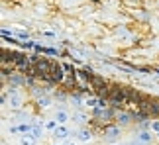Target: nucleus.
<instances>
[{"mask_svg": "<svg viewBox=\"0 0 159 145\" xmlns=\"http://www.w3.org/2000/svg\"><path fill=\"white\" fill-rule=\"evenodd\" d=\"M57 122L59 124H65L67 122V114L65 112H57Z\"/></svg>", "mask_w": 159, "mask_h": 145, "instance_id": "12", "label": "nucleus"}, {"mask_svg": "<svg viewBox=\"0 0 159 145\" xmlns=\"http://www.w3.org/2000/svg\"><path fill=\"white\" fill-rule=\"evenodd\" d=\"M32 135L35 137V139H38V137L41 135V125H39V124H34V128H32Z\"/></svg>", "mask_w": 159, "mask_h": 145, "instance_id": "9", "label": "nucleus"}, {"mask_svg": "<svg viewBox=\"0 0 159 145\" xmlns=\"http://www.w3.org/2000/svg\"><path fill=\"white\" fill-rule=\"evenodd\" d=\"M45 128H47V130H51V131H55V130L59 128V122H55V120H51V122H47V124H45Z\"/></svg>", "mask_w": 159, "mask_h": 145, "instance_id": "11", "label": "nucleus"}, {"mask_svg": "<svg viewBox=\"0 0 159 145\" xmlns=\"http://www.w3.org/2000/svg\"><path fill=\"white\" fill-rule=\"evenodd\" d=\"M39 102H41V104H43V106H47V104H49V98H41Z\"/></svg>", "mask_w": 159, "mask_h": 145, "instance_id": "14", "label": "nucleus"}, {"mask_svg": "<svg viewBox=\"0 0 159 145\" xmlns=\"http://www.w3.org/2000/svg\"><path fill=\"white\" fill-rule=\"evenodd\" d=\"M32 128H34V125H30V124H20V125H16V128H10V134L26 135V134H32Z\"/></svg>", "mask_w": 159, "mask_h": 145, "instance_id": "2", "label": "nucleus"}, {"mask_svg": "<svg viewBox=\"0 0 159 145\" xmlns=\"http://www.w3.org/2000/svg\"><path fill=\"white\" fill-rule=\"evenodd\" d=\"M104 137L110 141H114L116 137H120V125H106L104 128Z\"/></svg>", "mask_w": 159, "mask_h": 145, "instance_id": "1", "label": "nucleus"}, {"mask_svg": "<svg viewBox=\"0 0 159 145\" xmlns=\"http://www.w3.org/2000/svg\"><path fill=\"white\" fill-rule=\"evenodd\" d=\"M151 128H153L155 131H159V122H153V124H151Z\"/></svg>", "mask_w": 159, "mask_h": 145, "instance_id": "13", "label": "nucleus"}, {"mask_svg": "<svg viewBox=\"0 0 159 145\" xmlns=\"http://www.w3.org/2000/svg\"><path fill=\"white\" fill-rule=\"evenodd\" d=\"M35 143V137L32 134H26V135H22V139H20V145H34Z\"/></svg>", "mask_w": 159, "mask_h": 145, "instance_id": "5", "label": "nucleus"}, {"mask_svg": "<svg viewBox=\"0 0 159 145\" xmlns=\"http://www.w3.org/2000/svg\"><path fill=\"white\" fill-rule=\"evenodd\" d=\"M128 122H130V116H128V114H120L118 116V124L120 125H126Z\"/></svg>", "mask_w": 159, "mask_h": 145, "instance_id": "10", "label": "nucleus"}, {"mask_svg": "<svg viewBox=\"0 0 159 145\" xmlns=\"http://www.w3.org/2000/svg\"><path fill=\"white\" fill-rule=\"evenodd\" d=\"M77 135H79V139H81V141H90V137H93V134H90L89 130H81Z\"/></svg>", "mask_w": 159, "mask_h": 145, "instance_id": "7", "label": "nucleus"}, {"mask_svg": "<svg viewBox=\"0 0 159 145\" xmlns=\"http://www.w3.org/2000/svg\"><path fill=\"white\" fill-rule=\"evenodd\" d=\"M130 145H149V143H143V141H134V143H130Z\"/></svg>", "mask_w": 159, "mask_h": 145, "instance_id": "15", "label": "nucleus"}, {"mask_svg": "<svg viewBox=\"0 0 159 145\" xmlns=\"http://www.w3.org/2000/svg\"><path fill=\"white\" fill-rule=\"evenodd\" d=\"M138 139L143 141V143H149V141H151V135L145 134V131H139V134H138Z\"/></svg>", "mask_w": 159, "mask_h": 145, "instance_id": "8", "label": "nucleus"}, {"mask_svg": "<svg viewBox=\"0 0 159 145\" xmlns=\"http://www.w3.org/2000/svg\"><path fill=\"white\" fill-rule=\"evenodd\" d=\"M55 134V137H57V139H67V137L71 135V130L67 128V125H63V124H59V128L53 131Z\"/></svg>", "mask_w": 159, "mask_h": 145, "instance_id": "3", "label": "nucleus"}, {"mask_svg": "<svg viewBox=\"0 0 159 145\" xmlns=\"http://www.w3.org/2000/svg\"><path fill=\"white\" fill-rule=\"evenodd\" d=\"M65 145H73V143H71V141H65Z\"/></svg>", "mask_w": 159, "mask_h": 145, "instance_id": "16", "label": "nucleus"}, {"mask_svg": "<svg viewBox=\"0 0 159 145\" xmlns=\"http://www.w3.org/2000/svg\"><path fill=\"white\" fill-rule=\"evenodd\" d=\"M51 78L53 81H63V67L61 65H57V63H53V69H51Z\"/></svg>", "mask_w": 159, "mask_h": 145, "instance_id": "4", "label": "nucleus"}, {"mask_svg": "<svg viewBox=\"0 0 159 145\" xmlns=\"http://www.w3.org/2000/svg\"><path fill=\"white\" fill-rule=\"evenodd\" d=\"M20 104H22V98H20V94L12 92V98H10V106H12V108H18Z\"/></svg>", "mask_w": 159, "mask_h": 145, "instance_id": "6", "label": "nucleus"}]
</instances>
